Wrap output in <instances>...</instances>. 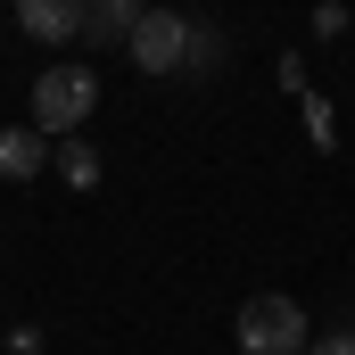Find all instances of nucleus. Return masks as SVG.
Segmentation results:
<instances>
[{
	"label": "nucleus",
	"mask_w": 355,
	"mask_h": 355,
	"mask_svg": "<svg viewBox=\"0 0 355 355\" xmlns=\"http://www.w3.org/2000/svg\"><path fill=\"white\" fill-rule=\"evenodd\" d=\"M50 157H58V141H50V132H33V124H0V182L50 174Z\"/></svg>",
	"instance_id": "nucleus-4"
},
{
	"label": "nucleus",
	"mask_w": 355,
	"mask_h": 355,
	"mask_svg": "<svg viewBox=\"0 0 355 355\" xmlns=\"http://www.w3.org/2000/svg\"><path fill=\"white\" fill-rule=\"evenodd\" d=\"M306 355H355V331H331V339H314Z\"/></svg>",
	"instance_id": "nucleus-12"
},
{
	"label": "nucleus",
	"mask_w": 355,
	"mask_h": 355,
	"mask_svg": "<svg viewBox=\"0 0 355 355\" xmlns=\"http://www.w3.org/2000/svg\"><path fill=\"white\" fill-rule=\"evenodd\" d=\"M8 355H42V331H33V322H17V331H8Z\"/></svg>",
	"instance_id": "nucleus-11"
},
{
	"label": "nucleus",
	"mask_w": 355,
	"mask_h": 355,
	"mask_svg": "<svg viewBox=\"0 0 355 355\" xmlns=\"http://www.w3.org/2000/svg\"><path fill=\"white\" fill-rule=\"evenodd\" d=\"M232 339H240V355H306V347H314L306 306H297V297H281V289H265V297H248V306H240Z\"/></svg>",
	"instance_id": "nucleus-2"
},
{
	"label": "nucleus",
	"mask_w": 355,
	"mask_h": 355,
	"mask_svg": "<svg viewBox=\"0 0 355 355\" xmlns=\"http://www.w3.org/2000/svg\"><path fill=\"white\" fill-rule=\"evenodd\" d=\"M17 25L33 33V42H83V0H17Z\"/></svg>",
	"instance_id": "nucleus-5"
},
{
	"label": "nucleus",
	"mask_w": 355,
	"mask_h": 355,
	"mask_svg": "<svg viewBox=\"0 0 355 355\" xmlns=\"http://www.w3.org/2000/svg\"><path fill=\"white\" fill-rule=\"evenodd\" d=\"M306 124H314V149H331V141H339V124H331V107H322L314 91H306Z\"/></svg>",
	"instance_id": "nucleus-9"
},
{
	"label": "nucleus",
	"mask_w": 355,
	"mask_h": 355,
	"mask_svg": "<svg viewBox=\"0 0 355 355\" xmlns=\"http://www.w3.org/2000/svg\"><path fill=\"white\" fill-rule=\"evenodd\" d=\"M50 166L67 174V190H99V149H91V141H58Z\"/></svg>",
	"instance_id": "nucleus-7"
},
{
	"label": "nucleus",
	"mask_w": 355,
	"mask_h": 355,
	"mask_svg": "<svg viewBox=\"0 0 355 355\" xmlns=\"http://www.w3.org/2000/svg\"><path fill=\"white\" fill-rule=\"evenodd\" d=\"M223 58H232V42H223L215 25H190V58H182V75H223Z\"/></svg>",
	"instance_id": "nucleus-8"
},
{
	"label": "nucleus",
	"mask_w": 355,
	"mask_h": 355,
	"mask_svg": "<svg viewBox=\"0 0 355 355\" xmlns=\"http://www.w3.org/2000/svg\"><path fill=\"white\" fill-rule=\"evenodd\" d=\"M91 107H99V75H91V67H50V75H33V132L75 141L91 124Z\"/></svg>",
	"instance_id": "nucleus-1"
},
{
	"label": "nucleus",
	"mask_w": 355,
	"mask_h": 355,
	"mask_svg": "<svg viewBox=\"0 0 355 355\" xmlns=\"http://www.w3.org/2000/svg\"><path fill=\"white\" fill-rule=\"evenodd\" d=\"M132 25H141V0H83V42L99 50H124Z\"/></svg>",
	"instance_id": "nucleus-6"
},
{
	"label": "nucleus",
	"mask_w": 355,
	"mask_h": 355,
	"mask_svg": "<svg viewBox=\"0 0 355 355\" xmlns=\"http://www.w3.org/2000/svg\"><path fill=\"white\" fill-rule=\"evenodd\" d=\"M8 8H17V0H8Z\"/></svg>",
	"instance_id": "nucleus-13"
},
{
	"label": "nucleus",
	"mask_w": 355,
	"mask_h": 355,
	"mask_svg": "<svg viewBox=\"0 0 355 355\" xmlns=\"http://www.w3.org/2000/svg\"><path fill=\"white\" fill-rule=\"evenodd\" d=\"M132 67L141 75H182V58H190V17L182 8H141V25H132Z\"/></svg>",
	"instance_id": "nucleus-3"
},
{
	"label": "nucleus",
	"mask_w": 355,
	"mask_h": 355,
	"mask_svg": "<svg viewBox=\"0 0 355 355\" xmlns=\"http://www.w3.org/2000/svg\"><path fill=\"white\" fill-rule=\"evenodd\" d=\"M314 33H322V42H339V33H347V8H339V0H322V8H314Z\"/></svg>",
	"instance_id": "nucleus-10"
}]
</instances>
